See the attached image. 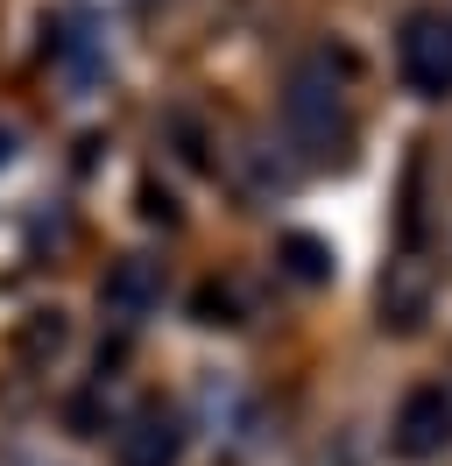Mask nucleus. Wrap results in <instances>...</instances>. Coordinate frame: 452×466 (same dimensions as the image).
I'll return each instance as SVG.
<instances>
[{
    "instance_id": "f257e3e1",
    "label": "nucleus",
    "mask_w": 452,
    "mask_h": 466,
    "mask_svg": "<svg viewBox=\"0 0 452 466\" xmlns=\"http://www.w3.org/2000/svg\"><path fill=\"white\" fill-rule=\"evenodd\" d=\"M282 135L304 156H339L346 148V99H339V78H325V64H304L290 78V92H282Z\"/></svg>"
},
{
    "instance_id": "6e6552de",
    "label": "nucleus",
    "mask_w": 452,
    "mask_h": 466,
    "mask_svg": "<svg viewBox=\"0 0 452 466\" xmlns=\"http://www.w3.org/2000/svg\"><path fill=\"white\" fill-rule=\"evenodd\" d=\"M7 156H15V135H7V127H0V163H7Z\"/></svg>"
},
{
    "instance_id": "39448f33",
    "label": "nucleus",
    "mask_w": 452,
    "mask_h": 466,
    "mask_svg": "<svg viewBox=\"0 0 452 466\" xmlns=\"http://www.w3.org/2000/svg\"><path fill=\"white\" fill-rule=\"evenodd\" d=\"M177 417H163V410H149L135 431L120 438V466H177Z\"/></svg>"
},
{
    "instance_id": "20e7f679",
    "label": "nucleus",
    "mask_w": 452,
    "mask_h": 466,
    "mask_svg": "<svg viewBox=\"0 0 452 466\" xmlns=\"http://www.w3.org/2000/svg\"><path fill=\"white\" fill-rule=\"evenodd\" d=\"M99 304H107L120 325H141L156 304H163V268L141 262V255H128V262H120L107 283H99Z\"/></svg>"
},
{
    "instance_id": "0eeeda50",
    "label": "nucleus",
    "mask_w": 452,
    "mask_h": 466,
    "mask_svg": "<svg viewBox=\"0 0 452 466\" xmlns=\"http://www.w3.org/2000/svg\"><path fill=\"white\" fill-rule=\"evenodd\" d=\"M198 311H205V325H233V297L226 290H198Z\"/></svg>"
},
{
    "instance_id": "f03ea898",
    "label": "nucleus",
    "mask_w": 452,
    "mask_h": 466,
    "mask_svg": "<svg viewBox=\"0 0 452 466\" xmlns=\"http://www.w3.org/2000/svg\"><path fill=\"white\" fill-rule=\"evenodd\" d=\"M396 71H403V86L424 92V99H446L452 92V22L446 15H431L417 7L403 35H396Z\"/></svg>"
},
{
    "instance_id": "423d86ee",
    "label": "nucleus",
    "mask_w": 452,
    "mask_h": 466,
    "mask_svg": "<svg viewBox=\"0 0 452 466\" xmlns=\"http://www.w3.org/2000/svg\"><path fill=\"white\" fill-rule=\"evenodd\" d=\"M276 255H282V268H290L297 283H325V276H333V248H325L318 233H282Z\"/></svg>"
},
{
    "instance_id": "7ed1b4c3",
    "label": "nucleus",
    "mask_w": 452,
    "mask_h": 466,
    "mask_svg": "<svg viewBox=\"0 0 452 466\" xmlns=\"http://www.w3.org/2000/svg\"><path fill=\"white\" fill-rule=\"evenodd\" d=\"M446 438H452V396L438 381L410 389V396H403V417H396V445H403L410 460H424V452H438Z\"/></svg>"
}]
</instances>
